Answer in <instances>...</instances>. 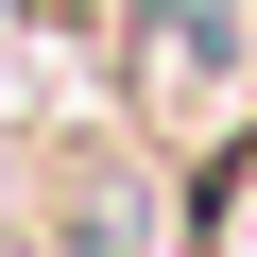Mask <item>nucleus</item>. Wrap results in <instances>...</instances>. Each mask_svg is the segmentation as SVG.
<instances>
[{
    "instance_id": "1",
    "label": "nucleus",
    "mask_w": 257,
    "mask_h": 257,
    "mask_svg": "<svg viewBox=\"0 0 257 257\" xmlns=\"http://www.w3.org/2000/svg\"><path fill=\"white\" fill-rule=\"evenodd\" d=\"M240 35H257L240 0H138V18H120V86H138L155 120L172 103H223L240 86Z\"/></svg>"
},
{
    "instance_id": "2",
    "label": "nucleus",
    "mask_w": 257,
    "mask_h": 257,
    "mask_svg": "<svg viewBox=\"0 0 257 257\" xmlns=\"http://www.w3.org/2000/svg\"><path fill=\"white\" fill-rule=\"evenodd\" d=\"M189 257H257V138H223L189 172Z\"/></svg>"
},
{
    "instance_id": "3",
    "label": "nucleus",
    "mask_w": 257,
    "mask_h": 257,
    "mask_svg": "<svg viewBox=\"0 0 257 257\" xmlns=\"http://www.w3.org/2000/svg\"><path fill=\"white\" fill-rule=\"evenodd\" d=\"M18 18H35V0H18Z\"/></svg>"
}]
</instances>
